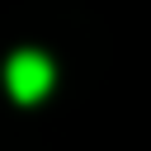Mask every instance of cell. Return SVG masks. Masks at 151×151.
Listing matches in <instances>:
<instances>
[{
  "label": "cell",
  "instance_id": "1",
  "mask_svg": "<svg viewBox=\"0 0 151 151\" xmlns=\"http://www.w3.org/2000/svg\"><path fill=\"white\" fill-rule=\"evenodd\" d=\"M52 80H57V66L38 47H19L5 61V90H9L14 104H42L47 90H52Z\"/></svg>",
  "mask_w": 151,
  "mask_h": 151
}]
</instances>
